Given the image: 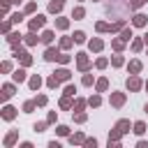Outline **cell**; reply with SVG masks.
Listing matches in <instances>:
<instances>
[{"label": "cell", "mask_w": 148, "mask_h": 148, "mask_svg": "<svg viewBox=\"0 0 148 148\" xmlns=\"http://www.w3.org/2000/svg\"><path fill=\"white\" fill-rule=\"evenodd\" d=\"M44 23H46V16H44V14H37V16H32V18H30L28 28H30L32 32H37L39 28H44Z\"/></svg>", "instance_id": "cell-1"}, {"label": "cell", "mask_w": 148, "mask_h": 148, "mask_svg": "<svg viewBox=\"0 0 148 148\" xmlns=\"http://www.w3.org/2000/svg\"><path fill=\"white\" fill-rule=\"evenodd\" d=\"M14 56H16V58H21V65H23V67L32 65V58H30V53H28V51H23V49L14 46Z\"/></svg>", "instance_id": "cell-2"}, {"label": "cell", "mask_w": 148, "mask_h": 148, "mask_svg": "<svg viewBox=\"0 0 148 148\" xmlns=\"http://www.w3.org/2000/svg\"><path fill=\"white\" fill-rule=\"evenodd\" d=\"M76 67H79L81 72H88V67H90L88 53H76Z\"/></svg>", "instance_id": "cell-3"}, {"label": "cell", "mask_w": 148, "mask_h": 148, "mask_svg": "<svg viewBox=\"0 0 148 148\" xmlns=\"http://www.w3.org/2000/svg\"><path fill=\"white\" fill-rule=\"evenodd\" d=\"M141 86H143V83H141V79H139V76H136V74H132V76H130V79H127V88H130V90H132V92H136V90H139V88H141Z\"/></svg>", "instance_id": "cell-4"}, {"label": "cell", "mask_w": 148, "mask_h": 148, "mask_svg": "<svg viewBox=\"0 0 148 148\" xmlns=\"http://www.w3.org/2000/svg\"><path fill=\"white\" fill-rule=\"evenodd\" d=\"M58 56H60V51L53 49V46H49V49L44 51V60H49V62H51V60H58Z\"/></svg>", "instance_id": "cell-5"}, {"label": "cell", "mask_w": 148, "mask_h": 148, "mask_svg": "<svg viewBox=\"0 0 148 148\" xmlns=\"http://www.w3.org/2000/svg\"><path fill=\"white\" fill-rule=\"evenodd\" d=\"M146 21H148V16H146V14H134V16H132V23H134L136 28H143V25H146Z\"/></svg>", "instance_id": "cell-6"}, {"label": "cell", "mask_w": 148, "mask_h": 148, "mask_svg": "<svg viewBox=\"0 0 148 148\" xmlns=\"http://www.w3.org/2000/svg\"><path fill=\"white\" fill-rule=\"evenodd\" d=\"M111 104L113 106H123L125 104V95L123 92H111Z\"/></svg>", "instance_id": "cell-7"}, {"label": "cell", "mask_w": 148, "mask_h": 148, "mask_svg": "<svg viewBox=\"0 0 148 148\" xmlns=\"http://www.w3.org/2000/svg\"><path fill=\"white\" fill-rule=\"evenodd\" d=\"M116 130H118L120 134H127V132H130V120H125V118L118 120V123H116Z\"/></svg>", "instance_id": "cell-8"}, {"label": "cell", "mask_w": 148, "mask_h": 148, "mask_svg": "<svg viewBox=\"0 0 148 148\" xmlns=\"http://www.w3.org/2000/svg\"><path fill=\"white\" fill-rule=\"evenodd\" d=\"M21 37H23V35H21L18 30H14V32H7V42H9V44H14V46H16V42H21Z\"/></svg>", "instance_id": "cell-9"}, {"label": "cell", "mask_w": 148, "mask_h": 148, "mask_svg": "<svg viewBox=\"0 0 148 148\" xmlns=\"http://www.w3.org/2000/svg\"><path fill=\"white\" fill-rule=\"evenodd\" d=\"M102 46H104V42H102V39H97V37L88 42V49H90V51H102Z\"/></svg>", "instance_id": "cell-10"}, {"label": "cell", "mask_w": 148, "mask_h": 148, "mask_svg": "<svg viewBox=\"0 0 148 148\" xmlns=\"http://www.w3.org/2000/svg\"><path fill=\"white\" fill-rule=\"evenodd\" d=\"M60 9H62V2H60V0H51V2H49V12H51V14H58Z\"/></svg>", "instance_id": "cell-11"}, {"label": "cell", "mask_w": 148, "mask_h": 148, "mask_svg": "<svg viewBox=\"0 0 148 148\" xmlns=\"http://www.w3.org/2000/svg\"><path fill=\"white\" fill-rule=\"evenodd\" d=\"M39 39H42V37H37V35H35L32 30H30V32L25 35V44H28V46H35V44H37Z\"/></svg>", "instance_id": "cell-12"}, {"label": "cell", "mask_w": 148, "mask_h": 148, "mask_svg": "<svg viewBox=\"0 0 148 148\" xmlns=\"http://www.w3.org/2000/svg\"><path fill=\"white\" fill-rule=\"evenodd\" d=\"M53 74H56L60 81H69V76H72V72H69V69H65V67H62V69H58V72H53Z\"/></svg>", "instance_id": "cell-13"}, {"label": "cell", "mask_w": 148, "mask_h": 148, "mask_svg": "<svg viewBox=\"0 0 148 148\" xmlns=\"http://www.w3.org/2000/svg\"><path fill=\"white\" fill-rule=\"evenodd\" d=\"M14 116H16V109H14V106H5V109H2V118H5V120H12Z\"/></svg>", "instance_id": "cell-14"}, {"label": "cell", "mask_w": 148, "mask_h": 148, "mask_svg": "<svg viewBox=\"0 0 148 148\" xmlns=\"http://www.w3.org/2000/svg\"><path fill=\"white\" fill-rule=\"evenodd\" d=\"M72 44H74V37H62V39H60V49H62V51L72 49Z\"/></svg>", "instance_id": "cell-15"}, {"label": "cell", "mask_w": 148, "mask_h": 148, "mask_svg": "<svg viewBox=\"0 0 148 148\" xmlns=\"http://www.w3.org/2000/svg\"><path fill=\"white\" fill-rule=\"evenodd\" d=\"M12 76H14V81H16V83H23V81H25V69L21 67V69H16Z\"/></svg>", "instance_id": "cell-16"}, {"label": "cell", "mask_w": 148, "mask_h": 148, "mask_svg": "<svg viewBox=\"0 0 148 148\" xmlns=\"http://www.w3.org/2000/svg\"><path fill=\"white\" fill-rule=\"evenodd\" d=\"M14 95V86L12 83H7V86H2V99H9Z\"/></svg>", "instance_id": "cell-17"}, {"label": "cell", "mask_w": 148, "mask_h": 148, "mask_svg": "<svg viewBox=\"0 0 148 148\" xmlns=\"http://www.w3.org/2000/svg\"><path fill=\"white\" fill-rule=\"evenodd\" d=\"M53 37H56V35H53V30H44V32H42V42H44V44H51V42H53Z\"/></svg>", "instance_id": "cell-18"}, {"label": "cell", "mask_w": 148, "mask_h": 148, "mask_svg": "<svg viewBox=\"0 0 148 148\" xmlns=\"http://www.w3.org/2000/svg\"><path fill=\"white\" fill-rule=\"evenodd\" d=\"M28 83H30V88H32V90H39V86H42V79L35 74V76H30V81H28Z\"/></svg>", "instance_id": "cell-19"}, {"label": "cell", "mask_w": 148, "mask_h": 148, "mask_svg": "<svg viewBox=\"0 0 148 148\" xmlns=\"http://www.w3.org/2000/svg\"><path fill=\"white\" fill-rule=\"evenodd\" d=\"M67 25H69V21H67V18H62V16H58V18H56V28H58V30H65Z\"/></svg>", "instance_id": "cell-20"}, {"label": "cell", "mask_w": 148, "mask_h": 148, "mask_svg": "<svg viewBox=\"0 0 148 148\" xmlns=\"http://www.w3.org/2000/svg\"><path fill=\"white\" fill-rule=\"evenodd\" d=\"M139 72H141V62L139 60H132L130 62V74H139Z\"/></svg>", "instance_id": "cell-21"}, {"label": "cell", "mask_w": 148, "mask_h": 148, "mask_svg": "<svg viewBox=\"0 0 148 148\" xmlns=\"http://www.w3.org/2000/svg\"><path fill=\"white\" fill-rule=\"evenodd\" d=\"M35 106H37V102H35V99L25 102V104H23V113H32V111H35Z\"/></svg>", "instance_id": "cell-22"}, {"label": "cell", "mask_w": 148, "mask_h": 148, "mask_svg": "<svg viewBox=\"0 0 148 148\" xmlns=\"http://www.w3.org/2000/svg\"><path fill=\"white\" fill-rule=\"evenodd\" d=\"M72 37H74V42H76V44H83V42H86V32H81V30H76Z\"/></svg>", "instance_id": "cell-23"}, {"label": "cell", "mask_w": 148, "mask_h": 148, "mask_svg": "<svg viewBox=\"0 0 148 148\" xmlns=\"http://www.w3.org/2000/svg\"><path fill=\"white\" fill-rule=\"evenodd\" d=\"M58 83H60V79H58V76H56V74H53V76H49V79H46V86H49V88H58Z\"/></svg>", "instance_id": "cell-24"}, {"label": "cell", "mask_w": 148, "mask_h": 148, "mask_svg": "<svg viewBox=\"0 0 148 148\" xmlns=\"http://www.w3.org/2000/svg\"><path fill=\"white\" fill-rule=\"evenodd\" d=\"M143 132H146V123H141V120H139V123H134V134H139V136H141Z\"/></svg>", "instance_id": "cell-25"}, {"label": "cell", "mask_w": 148, "mask_h": 148, "mask_svg": "<svg viewBox=\"0 0 148 148\" xmlns=\"http://www.w3.org/2000/svg\"><path fill=\"white\" fill-rule=\"evenodd\" d=\"M69 143H86V136L83 134H72L69 136Z\"/></svg>", "instance_id": "cell-26"}, {"label": "cell", "mask_w": 148, "mask_h": 148, "mask_svg": "<svg viewBox=\"0 0 148 148\" xmlns=\"http://www.w3.org/2000/svg\"><path fill=\"white\" fill-rule=\"evenodd\" d=\"M83 16H86V9H83V7H76V9L72 12V18H83Z\"/></svg>", "instance_id": "cell-27"}, {"label": "cell", "mask_w": 148, "mask_h": 148, "mask_svg": "<svg viewBox=\"0 0 148 148\" xmlns=\"http://www.w3.org/2000/svg\"><path fill=\"white\" fill-rule=\"evenodd\" d=\"M111 46H113V51H123V46H125V39H113V42H111Z\"/></svg>", "instance_id": "cell-28"}, {"label": "cell", "mask_w": 148, "mask_h": 148, "mask_svg": "<svg viewBox=\"0 0 148 148\" xmlns=\"http://www.w3.org/2000/svg\"><path fill=\"white\" fill-rule=\"evenodd\" d=\"M106 88H109V81H106V79H99V81H97V92H104Z\"/></svg>", "instance_id": "cell-29"}, {"label": "cell", "mask_w": 148, "mask_h": 148, "mask_svg": "<svg viewBox=\"0 0 148 148\" xmlns=\"http://www.w3.org/2000/svg\"><path fill=\"white\" fill-rule=\"evenodd\" d=\"M14 141H16V132H9V134H7V136H5V146H7V148H9V146H12V143H14Z\"/></svg>", "instance_id": "cell-30"}, {"label": "cell", "mask_w": 148, "mask_h": 148, "mask_svg": "<svg viewBox=\"0 0 148 148\" xmlns=\"http://www.w3.org/2000/svg\"><path fill=\"white\" fill-rule=\"evenodd\" d=\"M130 37H132V28H123V32H120V39L130 42Z\"/></svg>", "instance_id": "cell-31"}, {"label": "cell", "mask_w": 148, "mask_h": 148, "mask_svg": "<svg viewBox=\"0 0 148 148\" xmlns=\"http://www.w3.org/2000/svg\"><path fill=\"white\" fill-rule=\"evenodd\" d=\"M88 104H90V106H99V104H102V97H99V95H92V97L88 99Z\"/></svg>", "instance_id": "cell-32"}, {"label": "cell", "mask_w": 148, "mask_h": 148, "mask_svg": "<svg viewBox=\"0 0 148 148\" xmlns=\"http://www.w3.org/2000/svg\"><path fill=\"white\" fill-rule=\"evenodd\" d=\"M9 18H12V23H21V21H23V14H21V12H14Z\"/></svg>", "instance_id": "cell-33"}, {"label": "cell", "mask_w": 148, "mask_h": 148, "mask_svg": "<svg viewBox=\"0 0 148 148\" xmlns=\"http://www.w3.org/2000/svg\"><path fill=\"white\" fill-rule=\"evenodd\" d=\"M143 49V39H134L132 42V51H141Z\"/></svg>", "instance_id": "cell-34"}, {"label": "cell", "mask_w": 148, "mask_h": 148, "mask_svg": "<svg viewBox=\"0 0 148 148\" xmlns=\"http://www.w3.org/2000/svg\"><path fill=\"white\" fill-rule=\"evenodd\" d=\"M123 62H125V60H123V56H113V58H111V65H113V67H120Z\"/></svg>", "instance_id": "cell-35"}, {"label": "cell", "mask_w": 148, "mask_h": 148, "mask_svg": "<svg viewBox=\"0 0 148 148\" xmlns=\"http://www.w3.org/2000/svg\"><path fill=\"white\" fill-rule=\"evenodd\" d=\"M106 65H109V60H106V58H97V62H95V67H97V69H104Z\"/></svg>", "instance_id": "cell-36"}, {"label": "cell", "mask_w": 148, "mask_h": 148, "mask_svg": "<svg viewBox=\"0 0 148 148\" xmlns=\"http://www.w3.org/2000/svg\"><path fill=\"white\" fill-rule=\"evenodd\" d=\"M72 106V102H69V95H65L62 99H60V109H69Z\"/></svg>", "instance_id": "cell-37"}, {"label": "cell", "mask_w": 148, "mask_h": 148, "mask_svg": "<svg viewBox=\"0 0 148 148\" xmlns=\"http://www.w3.org/2000/svg\"><path fill=\"white\" fill-rule=\"evenodd\" d=\"M56 132H58L60 136H67V134H69V127H67V125H58V130H56Z\"/></svg>", "instance_id": "cell-38"}, {"label": "cell", "mask_w": 148, "mask_h": 148, "mask_svg": "<svg viewBox=\"0 0 148 148\" xmlns=\"http://www.w3.org/2000/svg\"><path fill=\"white\" fill-rule=\"evenodd\" d=\"M109 28H111V25H106L104 21H99V23H97V32H109Z\"/></svg>", "instance_id": "cell-39"}, {"label": "cell", "mask_w": 148, "mask_h": 148, "mask_svg": "<svg viewBox=\"0 0 148 148\" xmlns=\"http://www.w3.org/2000/svg\"><path fill=\"white\" fill-rule=\"evenodd\" d=\"M65 95H69V97H72V95H76V86H72V83H69V86H65Z\"/></svg>", "instance_id": "cell-40"}, {"label": "cell", "mask_w": 148, "mask_h": 148, "mask_svg": "<svg viewBox=\"0 0 148 148\" xmlns=\"http://www.w3.org/2000/svg\"><path fill=\"white\" fill-rule=\"evenodd\" d=\"M143 2H148V0H132V2H130V9H139Z\"/></svg>", "instance_id": "cell-41"}, {"label": "cell", "mask_w": 148, "mask_h": 148, "mask_svg": "<svg viewBox=\"0 0 148 148\" xmlns=\"http://www.w3.org/2000/svg\"><path fill=\"white\" fill-rule=\"evenodd\" d=\"M35 102H37V106H44V104H46V95H37Z\"/></svg>", "instance_id": "cell-42"}, {"label": "cell", "mask_w": 148, "mask_h": 148, "mask_svg": "<svg viewBox=\"0 0 148 148\" xmlns=\"http://www.w3.org/2000/svg\"><path fill=\"white\" fill-rule=\"evenodd\" d=\"M86 118H88V116H86V113H81V111H79V113H74V120H76V123H86Z\"/></svg>", "instance_id": "cell-43"}, {"label": "cell", "mask_w": 148, "mask_h": 148, "mask_svg": "<svg viewBox=\"0 0 148 148\" xmlns=\"http://www.w3.org/2000/svg\"><path fill=\"white\" fill-rule=\"evenodd\" d=\"M35 9H37V5H35V2H28V5H25V14H32Z\"/></svg>", "instance_id": "cell-44"}, {"label": "cell", "mask_w": 148, "mask_h": 148, "mask_svg": "<svg viewBox=\"0 0 148 148\" xmlns=\"http://www.w3.org/2000/svg\"><path fill=\"white\" fill-rule=\"evenodd\" d=\"M58 62L67 65V62H69V56H67V53H60V56H58Z\"/></svg>", "instance_id": "cell-45"}, {"label": "cell", "mask_w": 148, "mask_h": 148, "mask_svg": "<svg viewBox=\"0 0 148 148\" xmlns=\"http://www.w3.org/2000/svg\"><path fill=\"white\" fill-rule=\"evenodd\" d=\"M49 123V120H46ZM46 123H35V132H44L46 130Z\"/></svg>", "instance_id": "cell-46"}, {"label": "cell", "mask_w": 148, "mask_h": 148, "mask_svg": "<svg viewBox=\"0 0 148 148\" xmlns=\"http://www.w3.org/2000/svg\"><path fill=\"white\" fill-rule=\"evenodd\" d=\"M83 86H92V76H90V74L83 76Z\"/></svg>", "instance_id": "cell-47"}, {"label": "cell", "mask_w": 148, "mask_h": 148, "mask_svg": "<svg viewBox=\"0 0 148 148\" xmlns=\"http://www.w3.org/2000/svg\"><path fill=\"white\" fill-rule=\"evenodd\" d=\"M9 28H12V18H9V21H5V23H2V30H5V32H9Z\"/></svg>", "instance_id": "cell-48"}, {"label": "cell", "mask_w": 148, "mask_h": 148, "mask_svg": "<svg viewBox=\"0 0 148 148\" xmlns=\"http://www.w3.org/2000/svg\"><path fill=\"white\" fill-rule=\"evenodd\" d=\"M86 146H88V148H95L97 141H95V139H86Z\"/></svg>", "instance_id": "cell-49"}, {"label": "cell", "mask_w": 148, "mask_h": 148, "mask_svg": "<svg viewBox=\"0 0 148 148\" xmlns=\"http://www.w3.org/2000/svg\"><path fill=\"white\" fill-rule=\"evenodd\" d=\"M9 69H12V62H9V60H7V62H2V72H9Z\"/></svg>", "instance_id": "cell-50"}, {"label": "cell", "mask_w": 148, "mask_h": 148, "mask_svg": "<svg viewBox=\"0 0 148 148\" xmlns=\"http://www.w3.org/2000/svg\"><path fill=\"white\" fill-rule=\"evenodd\" d=\"M83 106H86V102H83V99H76V111H81Z\"/></svg>", "instance_id": "cell-51"}, {"label": "cell", "mask_w": 148, "mask_h": 148, "mask_svg": "<svg viewBox=\"0 0 148 148\" xmlns=\"http://www.w3.org/2000/svg\"><path fill=\"white\" fill-rule=\"evenodd\" d=\"M46 120H49V123H56V111H51V113H49V118H46Z\"/></svg>", "instance_id": "cell-52"}, {"label": "cell", "mask_w": 148, "mask_h": 148, "mask_svg": "<svg viewBox=\"0 0 148 148\" xmlns=\"http://www.w3.org/2000/svg\"><path fill=\"white\" fill-rule=\"evenodd\" d=\"M9 2H14V5H21V0H9Z\"/></svg>", "instance_id": "cell-53"}, {"label": "cell", "mask_w": 148, "mask_h": 148, "mask_svg": "<svg viewBox=\"0 0 148 148\" xmlns=\"http://www.w3.org/2000/svg\"><path fill=\"white\" fill-rule=\"evenodd\" d=\"M143 42H146V44H148V35H143Z\"/></svg>", "instance_id": "cell-54"}, {"label": "cell", "mask_w": 148, "mask_h": 148, "mask_svg": "<svg viewBox=\"0 0 148 148\" xmlns=\"http://www.w3.org/2000/svg\"><path fill=\"white\" fill-rule=\"evenodd\" d=\"M143 111H146V113H148V104H146V109H143Z\"/></svg>", "instance_id": "cell-55"}, {"label": "cell", "mask_w": 148, "mask_h": 148, "mask_svg": "<svg viewBox=\"0 0 148 148\" xmlns=\"http://www.w3.org/2000/svg\"><path fill=\"white\" fill-rule=\"evenodd\" d=\"M146 90H148V81H146Z\"/></svg>", "instance_id": "cell-56"}, {"label": "cell", "mask_w": 148, "mask_h": 148, "mask_svg": "<svg viewBox=\"0 0 148 148\" xmlns=\"http://www.w3.org/2000/svg\"><path fill=\"white\" fill-rule=\"evenodd\" d=\"M60 2H65V0H60Z\"/></svg>", "instance_id": "cell-57"}]
</instances>
